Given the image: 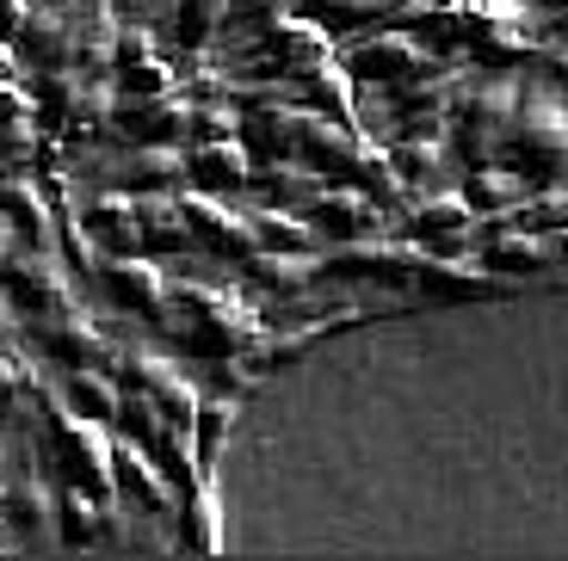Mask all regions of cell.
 Here are the masks:
<instances>
[{"mask_svg": "<svg viewBox=\"0 0 568 561\" xmlns=\"http://www.w3.org/2000/svg\"><path fill=\"white\" fill-rule=\"evenodd\" d=\"M69 407H87V420H100V414H112V395L100 377H69Z\"/></svg>", "mask_w": 568, "mask_h": 561, "instance_id": "6da1fadb", "label": "cell"}, {"mask_svg": "<svg viewBox=\"0 0 568 561\" xmlns=\"http://www.w3.org/2000/svg\"><path fill=\"white\" fill-rule=\"evenodd\" d=\"M118 296H136V303H155V278L149 272H112Z\"/></svg>", "mask_w": 568, "mask_h": 561, "instance_id": "7a4b0ae2", "label": "cell"}, {"mask_svg": "<svg viewBox=\"0 0 568 561\" xmlns=\"http://www.w3.org/2000/svg\"><path fill=\"white\" fill-rule=\"evenodd\" d=\"M13 13H19L13 0H0V31H13Z\"/></svg>", "mask_w": 568, "mask_h": 561, "instance_id": "3957f363", "label": "cell"}]
</instances>
